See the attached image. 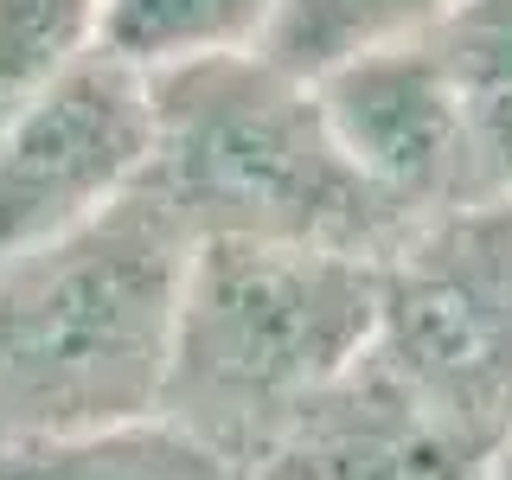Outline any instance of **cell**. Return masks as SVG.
Returning a JSON list of instances; mask_svg holds the SVG:
<instances>
[{
  "label": "cell",
  "instance_id": "1",
  "mask_svg": "<svg viewBox=\"0 0 512 480\" xmlns=\"http://www.w3.org/2000/svg\"><path fill=\"white\" fill-rule=\"evenodd\" d=\"M192 237L135 186L58 244L0 263V448L160 410Z\"/></svg>",
  "mask_w": 512,
  "mask_h": 480
},
{
  "label": "cell",
  "instance_id": "8",
  "mask_svg": "<svg viewBox=\"0 0 512 480\" xmlns=\"http://www.w3.org/2000/svg\"><path fill=\"white\" fill-rule=\"evenodd\" d=\"M0 480H250V474L154 410L135 423L84 429V436L0 448Z\"/></svg>",
  "mask_w": 512,
  "mask_h": 480
},
{
  "label": "cell",
  "instance_id": "4",
  "mask_svg": "<svg viewBox=\"0 0 512 480\" xmlns=\"http://www.w3.org/2000/svg\"><path fill=\"white\" fill-rule=\"evenodd\" d=\"M365 359L468 448L500 455L512 429V199L397 237Z\"/></svg>",
  "mask_w": 512,
  "mask_h": 480
},
{
  "label": "cell",
  "instance_id": "9",
  "mask_svg": "<svg viewBox=\"0 0 512 480\" xmlns=\"http://www.w3.org/2000/svg\"><path fill=\"white\" fill-rule=\"evenodd\" d=\"M423 39L455 90L493 199H512V0H455Z\"/></svg>",
  "mask_w": 512,
  "mask_h": 480
},
{
  "label": "cell",
  "instance_id": "13",
  "mask_svg": "<svg viewBox=\"0 0 512 480\" xmlns=\"http://www.w3.org/2000/svg\"><path fill=\"white\" fill-rule=\"evenodd\" d=\"M493 480H512V429H506V442H500V455H493Z\"/></svg>",
  "mask_w": 512,
  "mask_h": 480
},
{
  "label": "cell",
  "instance_id": "7",
  "mask_svg": "<svg viewBox=\"0 0 512 480\" xmlns=\"http://www.w3.org/2000/svg\"><path fill=\"white\" fill-rule=\"evenodd\" d=\"M256 480H493V455L442 429L404 384L359 352L288 423Z\"/></svg>",
  "mask_w": 512,
  "mask_h": 480
},
{
  "label": "cell",
  "instance_id": "12",
  "mask_svg": "<svg viewBox=\"0 0 512 480\" xmlns=\"http://www.w3.org/2000/svg\"><path fill=\"white\" fill-rule=\"evenodd\" d=\"M96 52V0H0V122Z\"/></svg>",
  "mask_w": 512,
  "mask_h": 480
},
{
  "label": "cell",
  "instance_id": "5",
  "mask_svg": "<svg viewBox=\"0 0 512 480\" xmlns=\"http://www.w3.org/2000/svg\"><path fill=\"white\" fill-rule=\"evenodd\" d=\"M148 160L154 84L96 45L0 122V263L103 218Z\"/></svg>",
  "mask_w": 512,
  "mask_h": 480
},
{
  "label": "cell",
  "instance_id": "11",
  "mask_svg": "<svg viewBox=\"0 0 512 480\" xmlns=\"http://www.w3.org/2000/svg\"><path fill=\"white\" fill-rule=\"evenodd\" d=\"M448 7L455 0H276L263 52L314 84L320 71H333V64H346L359 52L429 32Z\"/></svg>",
  "mask_w": 512,
  "mask_h": 480
},
{
  "label": "cell",
  "instance_id": "6",
  "mask_svg": "<svg viewBox=\"0 0 512 480\" xmlns=\"http://www.w3.org/2000/svg\"><path fill=\"white\" fill-rule=\"evenodd\" d=\"M314 96L327 109L346 160L404 218V231L493 199L480 154L468 141V122L455 109V90H448L423 32L320 71Z\"/></svg>",
  "mask_w": 512,
  "mask_h": 480
},
{
  "label": "cell",
  "instance_id": "10",
  "mask_svg": "<svg viewBox=\"0 0 512 480\" xmlns=\"http://www.w3.org/2000/svg\"><path fill=\"white\" fill-rule=\"evenodd\" d=\"M276 0H96V45L141 77L263 52Z\"/></svg>",
  "mask_w": 512,
  "mask_h": 480
},
{
  "label": "cell",
  "instance_id": "2",
  "mask_svg": "<svg viewBox=\"0 0 512 480\" xmlns=\"http://www.w3.org/2000/svg\"><path fill=\"white\" fill-rule=\"evenodd\" d=\"M384 256L205 237L186 250L160 416L250 480L301 410L365 352Z\"/></svg>",
  "mask_w": 512,
  "mask_h": 480
},
{
  "label": "cell",
  "instance_id": "3",
  "mask_svg": "<svg viewBox=\"0 0 512 480\" xmlns=\"http://www.w3.org/2000/svg\"><path fill=\"white\" fill-rule=\"evenodd\" d=\"M154 84L148 186L192 244H320L391 256L404 218L346 160L308 77L269 52H231Z\"/></svg>",
  "mask_w": 512,
  "mask_h": 480
}]
</instances>
